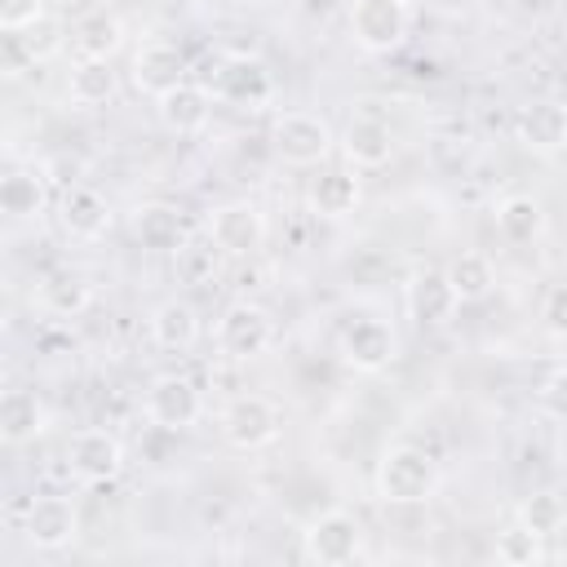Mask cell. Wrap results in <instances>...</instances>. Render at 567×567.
<instances>
[{
    "label": "cell",
    "mask_w": 567,
    "mask_h": 567,
    "mask_svg": "<svg viewBox=\"0 0 567 567\" xmlns=\"http://www.w3.org/2000/svg\"><path fill=\"white\" fill-rule=\"evenodd\" d=\"M403 301H408V315H412L416 328H443L461 310V301H456V292L447 284V270H416L408 279Z\"/></svg>",
    "instance_id": "15"
},
{
    "label": "cell",
    "mask_w": 567,
    "mask_h": 567,
    "mask_svg": "<svg viewBox=\"0 0 567 567\" xmlns=\"http://www.w3.org/2000/svg\"><path fill=\"white\" fill-rule=\"evenodd\" d=\"M540 319L554 337H567V284H554L545 292V306H540Z\"/></svg>",
    "instance_id": "34"
},
{
    "label": "cell",
    "mask_w": 567,
    "mask_h": 567,
    "mask_svg": "<svg viewBox=\"0 0 567 567\" xmlns=\"http://www.w3.org/2000/svg\"><path fill=\"white\" fill-rule=\"evenodd\" d=\"M363 549V527L354 514L346 509H323L306 523L301 532V554L319 567H341V563H354Z\"/></svg>",
    "instance_id": "5"
},
{
    "label": "cell",
    "mask_w": 567,
    "mask_h": 567,
    "mask_svg": "<svg viewBox=\"0 0 567 567\" xmlns=\"http://www.w3.org/2000/svg\"><path fill=\"white\" fill-rule=\"evenodd\" d=\"M71 49L75 58H97V62H111L120 49H124V22L120 13L111 9H89L71 22Z\"/></svg>",
    "instance_id": "20"
},
{
    "label": "cell",
    "mask_w": 567,
    "mask_h": 567,
    "mask_svg": "<svg viewBox=\"0 0 567 567\" xmlns=\"http://www.w3.org/2000/svg\"><path fill=\"white\" fill-rule=\"evenodd\" d=\"M213 97L235 102V106H261L275 97V75L261 58H248V53L221 58L213 75Z\"/></svg>",
    "instance_id": "10"
},
{
    "label": "cell",
    "mask_w": 567,
    "mask_h": 567,
    "mask_svg": "<svg viewBox=\"0 0 567 567\" xmlns=\"http://www.w3.org/2000/svg\"><path fill=\"white\" fill-rule=\"evenodd\" d=\"M496 558H501L505 567H536V563H545V536L532 532L523 518H514V523L496 536Z\"/></svg>",
    "instance_id": "29"
},
{
    "label": "cell",
    "mask_w": 567,
    "mask_h": 567,
    "mask_svg": "<svg viewBox=\"0 0 567 567\" xmlns=\"http://www.w3.org/2000/svg\"><path fill=\"white\" fill-rule=\"evenodd\" d=\"M66 465H71V474H75L80 483L102 487V483H115V478H120V470H124V447H120V439H115L111 430L89 425V430H75V434H71V443H66Z\"/></svg>",
    "instance_id": "8"
},
{
    "label": "cell",
    "mask_w": 567,
    "mask_h": 567,
    "mask_svg": "<svg viewBox=\"0 0 567 567\" xmlns=\"http://www.w3.org/2000/svg\"><path fill=\"white\" fill-rule=\"evenodd\" d=\"M337 350H341V363L346 368H354V372H381V368H390L399 341H394V328L385 319L363 315V319H354V323L341 328Z\"/></svg>",
    "instance_id": "11"
},
{
    "label": "cell",
    "mask_w": 567,
    "mask_h": 567,
    "mask_svg": "<svg viewBox=\"0 0 567 567\" xmlns=\"http://www.w3.org/2000/svg\"><path fill=\"white\" fill-rule=\"evenodd\" d=\"M518 518H523L532 532H540V536L549 540L554 532L567 527V501H563L558 492H532V496L518 505Z\"/></svg>",
    "instance_id": "30"
},
{
    "label": "cell",
    "mask_w": 567,
    "mask_h": 567,
    "mask_svg": "<svg viewBox=\"0 0 567 567\" xmlns=\"http://www.w3.org/2000/svg\"><path fill=\"white\" fill-rule=\"evenodd\" d=\"M536 403H540V412H545L549 421L567 425V363H558V368H554V372L540 381Z\"/></svg>",
    "instance_id": "31"
},
{
    "label": "cell",
    "mask_w": 567,
    "mask_h": 567,
    "mask_svg": "<svg viewBox=\"0 0 567 567\" xmlns=\"http://www.w3.org/2000/svg\"><path fill=\"white\" fill-rule=\"evenodd\" d=\"M514 137H518L532 155H558V151H567V102H558V97H536L532 106L518 111Z\"/></svg>",
    "instance_id": "13"
},
{
    "label": "cell",
    "mask_w": 567,
    "mask_h": 567,
    "mask_svg": "<svg viewBox=\"0 0 567 567\" xmlns=\"http://www.w3.org/2000/svg\"><path fill=\"white\" fill-rule=\"evenodd\" d=\"M155 111H159V120H164L168 133L190 137V133L208 128V120H213V93L204 84H195V80H182L177 89H168L164 97H155Z\"/></svg>",
    "instance_id": "17"
},
{
    "label": "cell",
    "mask_w": 567,
    "mask_h": 567,
    "mask_svg": "<svg viewBox=\"0 0 567 567\" xmlns=\"http://www.w3.org/2000/svg\"><path fill=\"white\" fill-rule=\"evenodd\" d=\"M40 301H44L49 315H58V319H75V315L89 310V301H93V284H89L80 270H53V275L40 284Z\"/></svg>",
    "instance_id": "26"
},
{
    "label": "cell",
    "mask_w": 567,
    "mask_h": 567,
    "mask_svg": "<svg viewBox=\"0 0 567 567\" xmlns=\"http://www.w3.org/2000/svg\"><path fill=\"white\" fill-rule=\"evenodd\" d=\"M213 337H217V350L230 363H248V359H261L275 346V319L257 301H235V306L221 310Z\"/></svg>",
    "instance_id": "3"
},
{
    "label": "cell",
    "mask_w": 567,
    "mask_h": 567,
    "mask_svg": "<svg viewBox=\"0 0 567 567\" xmlns=\"http://www.w3.org/2000/svg\"><path fill=\"white\" fill-rule=\"evenodd\" d=\"M208 239L217 244V252L226 257H252L266 244V217L257 204L248 199H230L221 208H213L208 217Z\"/></svg>",
    "instance_id": "9"
},
{
    "label": "cell",
    "mask_w": 567,
    "mask_h": 567,
    "mask_svg": "<svg viewBox=\"0 0 567 567\" xmlns=\"http://www.w3.org/2000/svg\"><path fill=\"white\" fill-rule=\"evenodd\" d=\"M40 18H49V4L44 0H0V27L4 31H27Z\"/></svg>",
    "instance_id": "33"
},
{
    "label": "cell",
    "mask_w": 567,
    "mask_h": 567,
    "mask_svg": "<svg viewBox=\"0 0 567 567\" xmlns=\"http://www.w3.org/2000/svg\"><path fill=\"white\" fill-rule=\"evenodd\" d=\"M22 35V44H27V53L35 58V62H49L62 44H66V35H62V27L53 22V18H40L35 27H27V31H18Z\"/></svg>",
    "instance_id": "32"
},
{
    "label": "cell",
    "mask_w": 567,
    "mask_h": 567,
    "mask_svg": "<svg viewBox=\"0 0 567 567\" xmlns=\"http://www.w3.org/2000/svg\"><path fill=\"white\" fill-rule=\"evenodd\" d=\"M44 204H49V186H44V173L40 168H13V173H4V182H0V208L13 221L40 217Z\"/></svg>",
    "instance_id": "25"
},
{
    "label": "cell",
    "mask_w": 567,
    "mask_h": 567,
    "mask_svg": "<svg viewBox=\"0 0 567 567\" xmlns=\"http://www.w3.org/2000/svg\"><path fill=\"white\" fill-rule=\"evenodd\" d=\"M341 155H346L354 168H381V164H390V155H394V133H390V124H385L381 115H368V111L350 115L346 128H341Z\"/></svg>",
    "instance_id": "16"
},
{
    "label": "cell",
    "mask_w": 567,
    "mask_h": 567,
    "mask_svg": "<svg viewBox=\"0 0 567 567\" xmlns=\"http://www.w3.org/2000/svg\"><path fill=\"white\" fill-rule=\"evenodd\" d=\"M142 408H146V421H151L155 430L182 434V430H190V425L204 416V394H199V385H195L190 377L164 372V377H155V381L146 385Z\"/></svg>",
    "instance_id": "4"
},
{
    "label": "cell",
    "mask_w": 567,
    "mask_h": 567,
    "mask_svg": "<svg viewBox=\"0 0 567 567\" xmlns=\"http://www.w3.org/2000/svg\"><path fill=\"white\" fill-rule=\"evenodd\" d=\"M496 230L509 239V244H532L540 230H545V208L536 195H505L496 204Z\"/></svg>",
    "instance_id": "27"
},
{
    "label": "cell",
    "mask_w": 567,
    "mask_h": 567,
    "mask_svg": "<svg viewBox=\"0 0 567 567\" xmlns=\"http://www.w3.org/2000/svg\"><path fill=\"white\" fill-rule=\"evenodd\" d=\"M310 213L323 217V221H341L359 208L363 199V186H359V168H323L315 182H310Z\"/></svg>",
    "instance_id": "19"
},
{
    "label": "cell",
    "mask_w": 567,
    "mask_h": 567,
    "mask_svg": "<svg viewBox=\"0 0 567 567\" xmlns=\"http://www.w3.org/2000/svg\"><path fill=\"white\" fill-rule=\"evenodd\" d=\"M270 146L284 164L292 168H315L332 155L337 137H332V124L315 111H279L275 124H270Z\"/></svg>",
    "instance_id": "2"
},
{
    "label": "cell",
    "mask_w": 567,
    "mask_h": 567,
    "mask_svg": "<svg viewBox=\"0 0 567 567\" xmlns=\"http://www.w3.org/2000/svg\"><path fill=\"white\" fill-rule=\"evenodd\" d=\"M133 235H137V244L151 248V252H177V248L186 244L182 213H177L173 204H159V199L133 208Z\"/></svg>",
    "instance_id": "21"
},
{
    "label": "cell",
    "mask_w": 567,
    "mask_h": 567,
    "mask_svg": "<svg viewBox=\"0 0 567 567\" xmlns=\"http://www.w3.org/2000/svg\"><path fill=\"white\" fill-rule=\"evenodd\" d=\"M151 341L168 354H186L195 341H199V315L190 301H159L151 310Z\"/></svg>",
    "instance_id": "23"
},
{
    "label": "cell",
    "mask_w": 567,
    "mask_h": 567,
    "mask_svg": "<svg viewBox=\"0 0 567 567\" xmlns=\"http://www.w3.org/2000/svg\"><path fill=\"white\" fill-rule=\"evenodd\" d=\"M58 221H62V230L71 239H102L106 226H111V208L93 186L71 182L62 190V199H58Z\"/></svg>",
    "instance_id": "18"
},
{
    "label": "cell",
    "mask_w": 567,
    "mask_h": 567,
    "mask_svg": "<svg viewBox=\"0 0 567 567\" xmlns=\"http://www.w3.org/2000/svg\"><path fill=\"white\" fill-rule=\"evenodd\" d=\"M292 9H297L306 22H332L337 13L350 9V0H292Z\"/></svg>",
    "instance_id": "35"
},
{
    "label": "cell",
    "mask_w": 567,
    "mask_h": 567,
    "mask_svg": "<svg viewBox=\"0 0 567 567\" xmlns=\"http://www.w3.org/2000/svg\"><path fill=\"white\" fill-rule=\"evenodd\" d=\"M186 80V53L168 40H146L133 53V89L146 97H164Z\"/></svg>",
    "instance_id": "14"
},
{
    "label": "cell",
    "mask_w": 567,
    "mask_h": 567,
    "mask_svg": "<svg viewBox=\"0 0 567 567\" xmlns=\"http://www.w3.org/2000/svg\"><path fill=\"white\" fill-rule=\"evenodd\" d=\"M120 93V71L111 62H97V58H80L66 75V97L80 106V111H97L106 102H115Z\"/></svg>",
    "instance_id": "22"
},
{
    "label": "cell",
    "mask_w": 567,
    "mask_h": 567,
    "mask_svg": "<svg viewBox=\"0 0 567 567\" xmlns=\"http://www.w3.org/2000/svg\"><path fill=\"white\" fill-rule=\"evenodd\" d=\"M221 439L235 452H261L279 439V408L266 394H235L221 408Z\"/></svg>",
    "instance_id": "7"
},
{
    "label": "cell",
    "mask_w": 567,
    "mask_h": 567,
    "mask_svg": "<svg viewBox=\"0 0 567 567\" xmlns=\"http://www.w3.org/2000/svg\"><path fill=\"white\" fill-rule=\"evenodd\" d=\"M447 284H452V292H456L461 306H474V301H487L492 297L496 270H492V261L483 252H461L447 266Z\"/></svg>",
    "instance_id": "28"
},
{
    "label": "cell",
    "mask_w": 567,
    "mask_h": 567,
    "mask_svg": "<svg viewBox=\"0 0 567 567\" xmlns=\"http://www.w3.org/2000/svg\"><path fill=\"white\" fill-rule=\"evenodd\" d=\"M27 540L40 554H58L80 536V509L66 496H35L27 505V523H22Z\"/></svg>",
    "instance_id": "12"
},
{
    "label": "cell",
    "mask_w": 567,
    "mask_h": 567,
    "mask_svg": "<svg viewBox=\"0 0 567 567\" xmlns=\"http://www.w3.org/2000/svg\"><path fill=\"white\" fill-rule=\"evenodd\" d=\"M412 9L408 0H354L350 4V35L363 53H394L408 40Z\"/></svg>",
    "instance_id": "6"
},
{
    "label": "cell",
    "mask_w": 567,
    "mask_h": 567,
    "mask_svg": "<svg viewBox=\"0 0 567 567\" xmlns=\"http://www.w3.org/2000/svg\"><path fill=\"white\" fill-rule=\"evenodd\" d=\"M44 430V403L35 399V390H4L0 399V443L22 447Z\"/></svg>",
    "instance_id": "24"
},
{
    "label": "cell",
    "mask_w": 567,
    "mask_h": 567,
    "mask_svg": "<svg viewBox=\"0 0 567 567\" xmlns=\"http://www.w3.org/2000/svg\"><path fill=\"white\" fill-rule=\"evenodd\" d=\"M372 487L390 509H416L439 492V465L416 443H390L377 461Z\"/></svg>",
    "instance_id": "1"
}]
</instances>
